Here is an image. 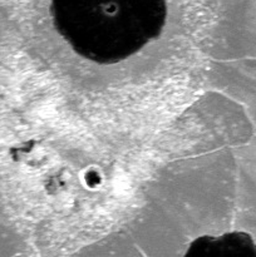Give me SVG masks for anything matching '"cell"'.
Listing matches in <instances>:
<instances>
[{"mask_svg":"<svg viewBox=\"0 0 256 257\" xmlns=\"http://www.w3.org/2000/svg\"><path fill=\"white\" fill-rule=\"evenodd\" d=\"M256 256V243L248 233L230 232L218 237L201 236L190 243L186 256Z\"/></svg>","mask_w":256,"mask_h":257,"instance_id":"cell-2","label":"cell"},{"mask_svg":"<svg viewBox=\"0 0 256 257\" xmlns=\"http://www.w3.org/2000/svg\"><path fill=\"white\" fill-rule=\"evenodd\" d=\"M166 0H52L55 30L80 57L115 64L157 39Z\"/></svg>","mask_w":256,"mask_h":257,"instance_id":"cell-1","label":"cell"}]
</instances>
